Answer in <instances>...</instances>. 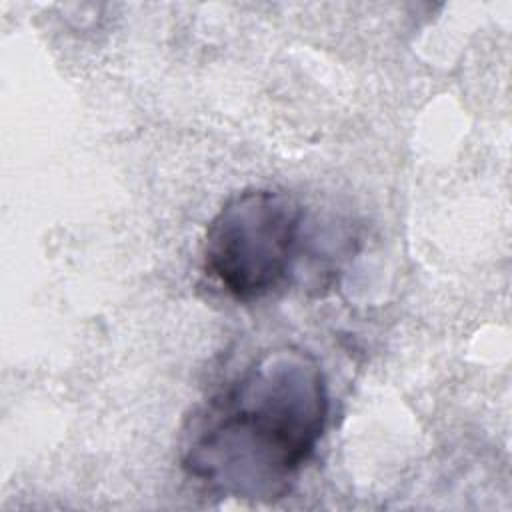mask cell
<instances>
[{
  "label": "cell",
  "mask_w": 512,
  "mask_h": 512,
  "mask_svg": "<svg viewBox=\"0 0 512 512\" xmlns=\"http://www.w3.org/2000/svg\"><path fill=\"white\" fill-rule=\"evenodd\" d=\"M330 416L324 370L300 346H274L196 406L180 438V466L218 498L286 496L314 456Z\"/></svg>",
  "instance_id": "cell-1"
},
{
  "label": "cell",
  "mask_w": 512,
  "mask_h": 512,
  "mask_svg": "<svg viewBox=\"0 0 512 512\" xmlns=\"http://www.w3.org/2000/svg\"><path fill=\"white\" fill-rule=\"evenodd\" d=\"M302 232L304 208L290 192L246 188L230 196L208 222L202 268L232 300H260L292 274Z\"/></svg>",
  "instance_id": "cell-2"
}]
</instances>
